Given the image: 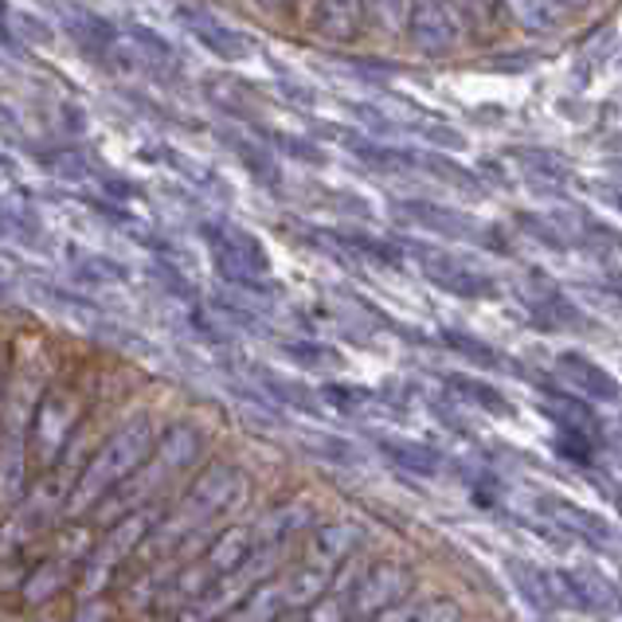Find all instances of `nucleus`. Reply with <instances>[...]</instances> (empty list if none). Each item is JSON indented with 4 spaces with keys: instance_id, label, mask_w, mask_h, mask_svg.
Instances as JSON below:
<instances>
[{
    "instance_id": "obj_14",
    "label": "nucleus",
    "mask_w": 622,
    "mask_h": 622,
    "mask_svg": "<svg viewBox=\"0 0 622 622\" xmlns=\"http://www.w3.org/2000/svg\"><path fill=\"white\" fill-rule=\"evenodd\" d=\"M451 388H458L466 396V400L481 403L486 411H493V415H506L509 411V400L506 396H498V391L489 388V384H478V380H463V376H451Z\"/></svg>"
},
{
    "instance_id": "obj_8",
    "label": "nucleus",
    "mask_w": 622,
    "mask_h": 622,
    "mask_svg": "<svg viewBox=\"0 0 622 622\" xmlns=\"http://www.w3.org/2000/svg\"><path fill=\"white\" fill-rule=\"evenodd\" d=\"M180 20H185L188 32L200 40L204 52L220 55V59H227V63H243V59H251V52H255V44H251L243 32H235L232 24H223V20L208 16V12H200V9H180Z\"/></svg>"
},
{
    "instance_id": "obj_3",
    "label": "nucleus",
    "mask_w": 622,
    "mask_h": 622,
    "mask_svg": "<svg viewBox=\"0 0 622 622\" xmlns=\"http://www.w3.org/2000/svg\"><path fill=\"white\" fill-rule=\"evenodd\" d=\"M36 408V388L27 376L4 388L0 396V506H12L24 486V431Z\"/></svg>"
},
{
    "instance_id": "obj_17",
    "label": "nucleus",
    "mask_w": 622,
    "mask_h": 622,
    "mask_svg": "<svg viewBox=\"0 0 622 622\" xmlns=\"http://www.w3.org/2000/svg\"><path fill=\"white\" fill-rule=\"evenodd\" d=\"M255 4H258L263 12H282L286 4H290V0H255Z\"/></svg>"
},
{
    "instance_id": "obj_13",
    "label": "nucleus",
    "mask_w": 622,
    "mask_h": 622,
    "mask_svg": "<svg viewBox=\"0 0 622 622\" xmlns=\"http://www.w3.org/2000/svg\"><path fill=\"white\" fill-rule=\"evenodd\" d=\"M403 12H408V0H365V20H373L380 32H400Z\"/></svg>"
},
{
    "instance_id": "obj_6",
    "label": "nucleus",
    "mask_w": 622,
    "mask_h": 622,
    "mask_svg": "<svg viewBox=\"0 0 622 622\" xmlns=\"http://www.w3.org/2000/svg\"><path fill=\"white\" fill-rule=\"evenodd\" d=\"M396 215L419 232H431L438 240H470V243H486L498 240V232L489 223H478L474 215H463L458 208H438L431 200H400L396 204Z\"/></svg>"
},
{
    "instance_id": "obj_18",
    "label": "nucleus",
    "mask_w": 622,
    "mask_h": 622,
    "mask_svg": "<svg viewBox=\"0 0 622 622\" xmlns=\"http://www.w3.org/2000/svg\"><path fill=\"white\" fill-rule=\"evenodd\" d=\"M556 4H560L564 12H579V9H587L591 0H556Z\"/></svg>"
},
{
    "instance_id": "obj_2",
    "label": "nucleus",
    "mask_w": 622,
    "mask_h": 622,
    "mask_svg": "<svg viewBox=\"0 0 622 622\" xmlns=\"http://www.w3.org/2000/svg\"><path fill=\"white\" fill-rule=\"evenodd\" d=\"M403 24L415 52L443 59L474 36V0H408Z\"/></svg>"
},
{
    "instance_id": "obj_11",
    "label": "nucleus",
    "mask_w": 622,
    "mask_h": 622,
    "mask_svg": "<svg viewBox=\"0 0 622 622\" xmlns=\"http://www.w3.org/2000/svg\"><path fill=\"white\" fill-rule=\"evenodd\" d=\"M506 9L533 36H556L564 27V9L556 0H506Z\"/></svg>"
},
{
    "instance_id": "obj_15",
    "label": "nucleus",
    "mask_w": 622,
    "mask_h": 622,
    "mask_svg": "<svg viewBox=\"0 0 622 622\" xmlns=\"http://www.w3.org/2000/svg\"><path fill=\"white\" fill-rule=\"evenodd\" d=\"M443 341H446V345H451V348H458V353H463V356H470V360H478V365H486V368H506V365H501V353H498V348L481 345V341L466 337V333L446 330V333H443Z\"/></svg>"
},
{
    "instance_id": "obj_16",
    "label": "nucleus",
    "mask_w": 622,
    "mask_h": 622,
    "mask_svg": "<svg viewBox=\"0 0 622 622\" xmlns=\"http://www.w3.org/2000/svg\"><path fill=\"white\" fill-rule=\"evenodd\" d=\"M290 356H298V360H325V365H337V353L333 348H321V345H282Z\"/></svg>"
},
{
    "instance_id": "obj_1",
    "label": "nucleus",
    "mask_w": 622,
    "mask_h": 622,
    "mask_svg": "<svg viewBox=\"0 0 622 622\" xmlns=\"http://www.w3.org/2000/svg\"><path fill=\"white\" fill-rule=\"evenodd\" d=\"M149 451H153L149 419L137 415V419H130V423H122L107 443L98 446V454L87 463V470L79 474L67 509H71V513H82V509H90L95 501H102L110 489H118L122 481L134 478V470L142 466V458Z\"/></svg>"
},
{
    "instance_id": "obj_5",
    "label": "nucleus",
    "mask_w": 622,
    "mask_h": 622,
    "mask_svg": "<svg viewBox=\"0 0 622 622\" xmlns=\"http://www.w3.org/2000/svg\"><path fill=\"white\" fill-rule=\"evenodd\" d=\"M408 255L419 263L423 278H427V282H435L438 290H446V293H458V298H474V302H478V298H493V293H498V282H493L486 270H478L470 258L454 255V251L411 243Z\"/></svg>"
},
{
    "instance_id": "obj_10",
    "label": "nucleus",
    "mask_w": 622,
    "mask_h": 622,
    "mask_svg": "<svg viewBox=\"0 0 622 622\" xmlns=\"http://www.w3.org/2000/svg\"><path fill=\"white\" fill-rule=\"evenodd\" d=\"M313 24L333 44H348L365 27V0H318L313 4Z\"/></svg>"
},
{
    "instance_id": "obj_19",
    "label": "nucleus",
    "mask_w": 622,
    "mask_h": 622,
    "mask_svg": "<svg viewBox=\"0 0 622 622\" xmlns=\"http://www.w3.org/2000/svg\"><path fill=\"white\" fill-rule=\"evenodd\" d=\"M0 396H4V384H0Z\"/></svg>"
},
{
    "instance_id": "obj_7",
    "label": "nucleus",
    "mask_w": 622,
    "mask_h": 622,
    "mask_svg": "<svg viewBox=\"0 0 622 622\" xmlns=\"http://www.w3.org/2000/svg\"><path fill=\"white\" fill-rule=\"evenodd\" d=\"M75 419H79V408H75V400H67V391H47L44 400H40V408H32V423L27 427H32V451H36L40 466L59 458Z\"/></svg>"
},
{
    "instance_id": "obj_9",
    "label": "nucleus",
    "mask_w": 622,
    "mask_h": 622,
    "mask_svg": "<svg viewBox=\"0 0 622 622\" xmlns=\"http://www.w3.org/2000/svg\"><path fill=\"white\" fill-rule=\"evenodd\" d=\"M560 376L571 391L587 396V400H603V403H614L619 400V384L607 368H599L596 360H587L584 353H564L560 356Z\"/></svg>"
},
{
    "instance_id": "obj_4",
    "label": "nucleus",
    "mask_w": 622,
    "mask_h": 622,
    "mask_svg": "<svg viewBox=\"0 0 622 622\" xmlns=\"http://www.w3.org/2000/svg\"><path fill=\"white\" fill-rule=\"evenodd\" d=\"M204 243L212 251V263L227 282L255 286L270 275V258L258 243V235L243 232L235 223H208Z\"/></svg>"
},
{
    "instance_id": "obj_12",
    "label": "nucleus",
    "mask_w": 622,
    "mask_h": 622,
    "mask_svg": "<svg viewBox=\"0 0 622 622\" xmlns=\"http://www.w3.org/2000/svg\"><path fill=\"white\" fill-rule=\"evenodd\" d=\"M380 451L388 454L391 463L403 466V470H415V474H438L443 458H438L431 446H419V443H400V438H380Z\"/></svg>"
}]
</instances>
